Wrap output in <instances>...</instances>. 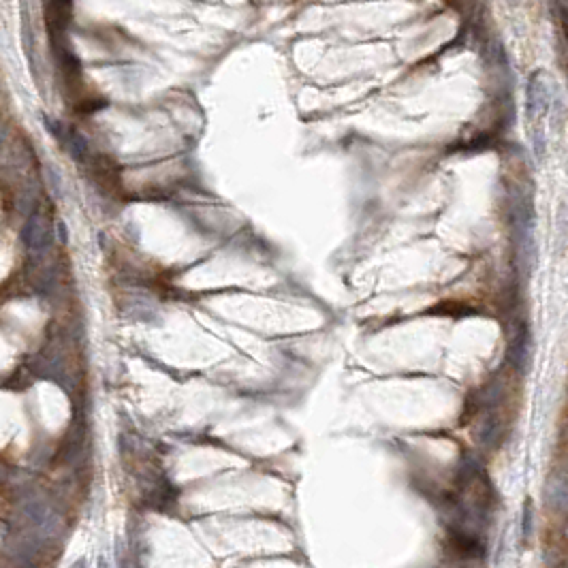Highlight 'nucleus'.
<instances>
[{"label":"nucleus","instance_id":"3","mask_svg":"<svg viewBox=\"0 0 568 568\" xmlns=\"http://www.w3.org/2000/svg\"><path fill=\"white\" fill-rule=\"evenodd\" d=\"M534 530V511H532V500H526L523 505V538L530 540Z\"/></svg>","mask_w":568,"mask_h":568},{"label":"nucleus","instance_id":"1","mask_svg":"<svg viewBox=\"0 0 568 568\" xmlns=\"http://www.w3.org/2000/svg\"><path fill=\"white\" fill-rule=\"evenodd\" d=\"M551 107H554V94L549 88V77L545 71H534L528 79V88H526V118H528V133H530L532 150L538 163L545 161V152H547V128H545V120H547Z\"/></svg>","mask_w":568,"mask_h":568},{"label":"nucleus","instance_id":"2","mask_svg":"<svg viewBox=\"0 0 568 568\" xmlns=\"http://www.w3.org/2000/svg\"><path fill=\"white\" fill-rule=\"evenodd\" d=\"M545 500L554 511H568V480L562 476H551L545 487Z\"/></svg>","mask_w":568,"mask_h":568}]
</instances>
